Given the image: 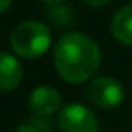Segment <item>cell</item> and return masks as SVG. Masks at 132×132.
I'll list each match as a JSON object with an SVG mask.
<instances>
[{"mask_svg":"<svg viewBox=\"0 0 132 132\" xmlns=\"http://www.w3.org/2000/svg\"><path fill=\"white\" fill-rule=\"evenodd\" d=\"M52 60L62 80L80 85L95 77L102 64V54L99 44L90 35L72 30L57 39Z\"/></svg>","mask_w":132,"mask_h":132,"instance_id":"6da1fadb","label":"cell"},{"mask_svg":"<svg viewBox=\"0 0 132 132\" xmlns=\"http://www.w3.org/2000/svg\"><path fill=\"white\" fill-rule=\"evenodd\" d=\"M52 47V32L39 20H23L10 34V48L22 59H39Z\"/></svg>","mask_w":132,"mask_h":132,"instance_id":"7a4b0ae2","label":"cell"},{"mask_svg":"<svg viewBox=\"0 0 132 132\" xmlns=\"http://www.w3.org/2000/svg\"><path fill=\"white\" fill-rule=\"evenodd\" d=\"M87 97L99 109L112 110L124 104L126 89L122 82L112 75H95L87 84Z\"/></svg>","mask_w":132,"mask_h":132,"instance_id":"3957f363","label":"cell"},{"mask_svg":"<svg viewBox=\"0 0 132 132\" xmlns=\"http://www.w3.org/2000/svg\"><path fill=\"white\" fill-rule=\"evenodd\" d=\"M57 127L60 132H99V119L87 105L72 102L59 112Z\"/></svg>","mask_w":132,"mask_h":132,"instance_id":"277c9868","label":"cell"},{"mask_svg":"<svg viewBox=\"0 0 132 132\" xmlns=\"http://www.w3.org/2000/svg\"><path fill=\"white\" fill-rule=\"evenodd\" d=\"M29 109L32 116L52 117L54 114L60 112L64 107V99L60 92L50 85H37L29 95Z\"/></svg>","mask_w":132,"mask_h":132,"instance_id":"5b68a950","label":"cell"},{"mask_svg":"<svg viewBox=\"0 0 132 132\" xmlns=\"http://www.w3.org/2000/svg\"><path fill=\"white\" fill-rule=\"evenodd\" d=\"M23 69L13 54L0 50V92H12L22 84Z\"/></svg>","mask_w":132,"mask_h":132,"instance_id":"8992f818","label":"cell"},{"mask_svg":"<svg viewBox=\"0 0 132 132\" xmlns=\"http://www.w3.org/2000/svg\"><path fill=\"white\" fill-rule=\"evenodd\" d=\"M110 34L120 45L132 47V3L116 12L110 22Z\"/></svg>","mask_w":132,"mask_h":132,"instance_id":"52a82bcc","label":"cell"},{"mask_svg":"<svg viewBox=\"0 0 132 132\" xmlns=\"http://www.w3.org/2000/svg\"><path fill=\"white\" fill-rule=\"evenodd\" d=\"M45 19L54 29H69L75 23V10L67 3L52 5L45 10Z\"/></svg>","mask_w":132,"mask_h":132,"instance_id":"ba28073f","label":"cell"},{"mask_svg":"<svg viewBox=\"0 0 132 132\" xmlns=\"http://www.w3.org/2000/svg\"><path fill=\"white\" fill-rule=\"evenodd\" d=\"M32 120L39 127L40 132H55V124L52 117H40V116H32Z\"/></svg>","mask_w":132,"mask_h":132,"instance_id":"9c48e42d","label":"cell"},{"mask_svg":"<svg viewBox=\"0 0 132 132\" xmlns=\"http://www.w3.org/2000/svg\"><path fill=\"white\" fill-rule=\"evenodd\" d=\"M13 132H40V130H39V127L35 126V122L32 120V117H30L29 120H25V122L20 124Z\"/></svg>","mask_w":132,"mask_h":132,"instance_id":"30bf717a","label":"cell"},{"mask_svg":"<svg viewBox=\"0 0 132 132\" xmlns=\"http://www.w3.org/2000/svg\"><path fill=\"white\" fill-rule=\"evenodd\" d=\"M87 7L90 9H104L105 5H109L112 0H82Z\"/></svg>","mask_w":132,"mask_h":132,"instance_id":"8fae6325","label":"cell"},{"mask_svg":"<svg viewBox=\"0 0 132 132\" xmlns=\"http://www.w3.org/2000/svg\"><path fill=\"white\" fill-rule=\"evenodd\" d=\"M13 2H15V0H0V13H5L7 10L13 5Z\"/></svg>","mask_w":132,"mask_h":132,"instance_id":"7c38bea8","label":"cell"},{"mask_svg":"<svg viewBox=\"0 0 132 132\" xmlns=\"http://www.w3.org/2000/svg\"><path fill=\"white\" fill-rule=\"evenodd\" d=\"M42 3H45L47 7H52V5H60V3H65V0H40Z\"/></svg>","mask_w":132,"mask_h":132,"instance_id":"4fadbf2b","label":"cell"}]
</instances>
